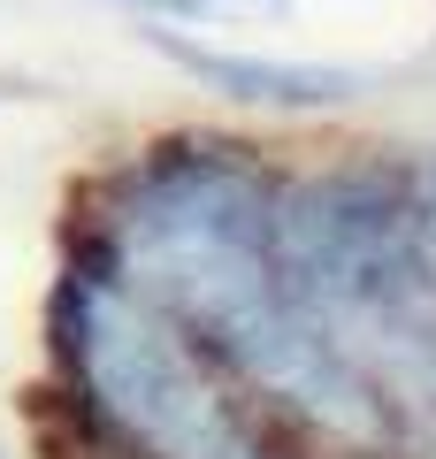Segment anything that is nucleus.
<instances>
[{
    "label": "nucleus",
    "instance_id": "20e7f679",
    "mask_svg": "<svg viewBox=\"0 0 436 459\" xmlns=\"http://www.w3.org/2000/svg\"><path fill=\"white\" fill-rule=\"evenodd\" d=\"M153 47L177 69H192L199 84L230 100H253V108H337V100H360V69H322V62H275V54H222V47H192L177 31H153Z\"/></svg>",
    "mask_w": 436,
    "mask_h": 459
},
{
    "label": "nucleus",
    "instance_id": "7ed1b4c3",
    "mask_svg": "<svg viewBox=\"0 0 436 459\" xmlns=\"http://www.w3.org/2000/svg\"><path fill=\"white\" fill-rule=\"evenodd\" d=\"M62 314L84 398L145 459H268L253 421L192 360L184 329L153 314L123 276H77Z\"/></svg>",
    "mask_w": 436,
    "mask_h": 459
},
{
    "label": "nucleus",
    "instance_id": "f257e3e1",
    "mask_svg": "<svg viewBox=\"0 0 436 459\" xmlns=\"http://www.w3.org/2000/svg\"><path fill=\"white\" fill-rule=\"evenodd\" d=\"M115 276L153 314L199 329L253 383L291 398L299 413L368 437L383 398L344 368L283 268L275 192L222 146H169L130 169L115 207Z\"/></svg>",
    "mask_w": 436,
    "mask_h": 459
},
{
    "label": "nucleus",
    "instance_id": "39448f33",
    "mask_svg": "<svg viewBox=\"0 0 436 459\" xmlns=\"http://www.w3.org/2000/svg\"><path fill=\"white\" fill-rule=\"evenodd\" d=\"M421 230H429V261H436V184H429V207H421Z\"/></svg>",
    "mask_w": 436,
    "mask_h": 459
},
{
    "label": "nucleus",
    "instance_id": "f03ea898",
    "mask_svg": "<svg viewBox=\"0 0 436 459\" xmlns=\"http://www.w3.org/2000/svg\"><path fill=\"white\" fill-rule=\"evenodd\" d=\"M275 238L299 307L375 398L436 406V261L421 199L383 169L275 192Z\"/></svg>",
    "mask_w": 436,
    "mask_h": 459
}]
</instances>
